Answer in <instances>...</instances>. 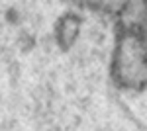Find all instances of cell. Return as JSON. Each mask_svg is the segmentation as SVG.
Here are the masks:
<instances>
[{
	"mask_svg": "<svg viewBox=\"0 0 147 131\" xmlns=\"http://www.w3.org/2000/svg\"><path fill=\"white\" fill-rule=\"evenodd\" d=\"M114 28L110 77L127 92L147 88V0H67Z\"/></svg>",
	"mask_w": 147,
	"mask_h": 131,
	"instance_id": "6da1fadb",
	"label": "cell"
}]
</instances>
